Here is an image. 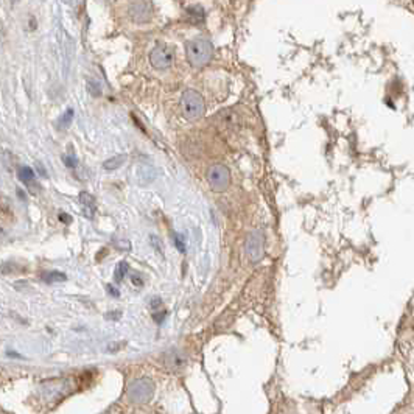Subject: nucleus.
Returning a JSON list of instances; mask_svg holds the SVG:
<instances>
[{"instance_id":"1","label":"nucleus","mask_w":414,"mask_h":414,"mask_svg":"<svg viewBox=\"0 0 414 414\" xmlns=\"http://www.w3.org/2000/svg\"><path fill=\"white\" fill-rule=\"evenodd\" d=\"M185 53H187L188 63L193 67L199 69L209 64L212 55H214V45L204 38H196L185 44Z\"/></svg>"},{"instance_id":"2","label":"nucleus","mask_w":414,"mask_h":414,"mask_svg":"<svg viewBox=\"0 0 414 414\" xmlns=\"http://www.w3.org/2000/svg\"><path fill=\"white\" fill-rule=\"evenodd\" d=\"M181 109L187 120H198L206 112V103L203 95L193 89H187L181 97Z\"/></svg>"},{"instance_id":"3","label":"nucleus","mask_w":414,"mask_h":414,"mask_svg":"<svg viewBox=\"0 0 414 414\" xmlns=\"http://www.w3.org/2000/svg\"><path fill=\"white\" fill-rule=\"evenodd\" d=\"M153 394H155V383L150 378H139L133 383H129L126 389L128 400L136 405H145L151 400Z\"/></svg>"},{"instance_id":"4","label":"nucleus","mask_w":414,"mask_h":414,"mask_svg":"<svg viewBox=\"0 0 414 414\" xmlns=\"http://www.w3.org/2000/svg\"><path fill=\"white\" fill-rule=\"evenodd\" d=\"M207 182L210 188L215 193H223L228 190V187L231 184V173L229 168L223 164H215L212 165L207 171Z\"/></svg>"},{"instance_id":"5","label":"nucleus","mask_w":414,"mask_h":414,"mask_svg":"<svg viewBox=\"0 0 414 414\" xmlns=\"http://www.w3.org/2000/svg\"><path fill=\"white\" fill-rule=\"evenodd\" d=\"M150 63L156 70H167L174 63V50L167 44H158L150 53Z\"/></svg>"},{"instance_id":"6","label":"nucleus","mask_w":414,"mask_h":414,"mask_svg":"<svg viewBox=\"0 0 414 414\" xmlns=\"http://www.w3.org/2000/svg\"><path fill=\"white\" fill-rule=\"evenodd\" d=\"M246 254L249 257V260L252 263H257L258 260H262L263 254H265V237L262 234V231H252L248 234L246 239Z\"/></svg>"},{"instance_id":"7","label":"nucleus","mask_w":414,"mask_h":414,"mask_svg":"<svg viewBox=\"0 0 414 414\" xmlns=\"http://www.w3.org/2000/svg\"><path fill=\"white\" fill-rule=\"evenodd\" d=\"M153 14V6L150 0H137L131 6H129V16L137 23H144L151 19Z\"/></svg>"},{"instance_id":"8","label":"nucleus","mask_w":414,"mask_h":414,"mask_svg":"<svg viewBox=\"0 0 414 414\" xmlns=\"http://www.w3.org/2000/svg\"><path fill=\"white\" fill-rule=\"evenodd\" d=\"M164 364L167 366V369L176 372V371H181L185 368L187 358H185L184 352L177 350V349H171L164 355Z\"/></svg>"},{"instance_id":"9","label":"nucleus","mask_w":414,"mask_h":414,"mask_svg":"<svg viewBox=\"0 0 414 414\" xmlns=\"http://www.w3.org/2000/svg\"><path fill=\"white\" fill-rule=\"evenodd\" d=\"M80 203L83 206V210H84V215L89 220H93L97 214V201L89 192H81L80 193Z\"/></svg>"},{"instance_id":"10","label":"nucleus","mask_w":414,"mask_h":414,"mask_svg":"<svg viewBox=\"0 0 414 414\" xmlns=\"http://www.w3.org/2000/svg\"><path fill=\"white\" fill-rule=\"evenodd\" d=\"M156 177V170L151 165H140L137 170V182L140 185H148L155 181Z\"/></svg>"},{"instance_id":"11","label":"nucleus","mask_w":414,"mask_h":414,"mask_svg":"<svg viewBox=\"0 0 414 414\" xmlns=\"http://www.w3.org/2000/svg\"><path fill=\"white\" fill-rule=\"evenodd\" d=\"M126 159H128L126 155H115V156H112L111 159H108V161L103 162V168L108 170V171H109V170H117L118 167H122Z\"/></svg>"},{"instance_id":"12","label":"nucleus","mask_w":414,"mask_h":414,"mask_svg":"<svg viewBox=\"0 0 414 414\" xmlns=\"http://www.w3.org/2000/svg\"><path fill=\"white\" fill-rule=\"evenodd\" d=\"M17 177H19V181H22L23 184H31L34 181V177H36V174H34L33 168L31 167H27V165H23V167L19 168L17 171Z\"/></svg>"},{"instance_id":"13","label":"nucleus","mask_w":414,"mask_h":414,"mask_svg":"<svg viewBox=\"0 0 414 414\" xmlns=\"http://www.w3.org/2000/svg\"><path fill=\"white\" fill-rule=\"evenodd\" d=\"M67 276L59 271H50V273H42V280L47 283H56V282H64Z\"/></svg>"},{"instance_id":"14","label":"nucleus","mask_w":414,"mask_h":414,"mask_svg":"<svg viewBox=\"0 0 414 414\" xmlns=\"http://www.w3.org/2000/svg\"><path fill=\"white\" fill-rule=\"evenodd\" d=\"M128 269H129L128 262H120V263L117 265L115 273H114V279H115L117 283H120V282L125 279V276H126V273H128Z\"/></svg>"},{"instance_id":"15","label":"nucleus","mask_w":414,"mask_h":414,"mask_svg":"<svg viewBox=\"0 0 414 414\" xmlns=\"http://www.w3.org/2000/svg\"><path fill=\"white\" fill-rule=\"evenodd\" d=\"M72 120H74V109H67L63 115H61V118H59V125H61L63 128H67L70 123H72Z\"/></svg>"},{"instance_id":"16","label":"nucleus","mask_w":414,"mask_h":414,"mask_svg":"<svg viewBox=\"0 0 414 414\" xmlns=\"http://www.w3.org/2000/svg\"><path fill=\"white\" fill-rule=\"evenodd\" d=\"M87 90L90 92V95L93 97H100L101 95V87L97 81L93 80H87Z\"/></svg>"},{"instance_id":"17","label":"nucleus","mask_w":414,"mask_h":414,"mask_svg":"<svg viewBox=\"0 0 414 414\" xmlns=\"http://www.w3.org/2000/svg\"><path fill=\"white\" fill-rule=\"evenodd\" d=\"M64 164L67 168H77L78 159L75 158V155H67V156H64Z\"/></svg>"},{"instance_id":"18","label":"nucleus","mask_w":414,"mask_h":414,"mask_svg":"<svg viewBox=\"0 0 414 414\" xmlns=\"http://www.w3.org/2000/svg\"><path fill=\"white\" fill-rule=\"evenodd\" d=\"M174 245L181 252H185V242H184V237L181 234H174Z\"/></svg>"},{"instance_id":"19","label":"nucleus","mask_w":414,"mask_h":414,"mask_svg":"<svg viewBox=\"0 0 414 414\" xmlns=\"http://www.w3.org/2000/svg\"><path fill=\"white\" fill-rule=\"evenodd\" d=\"M0 212H2L3 215H9V206H8V201L6 198L0 193Z\"/></svg>"},{"instance_id":"20","label":"nucleus","mask_w":414,"mask_h":414,"mask_svg":"<svg viewBox=\"0 0 414 414\" xmlns=\"http://www.w3.org/2000/svg\"><path fill=\"white\" fill-rule=\"evenodd\" d=\"M58 218H59V221H63L64 224H70V223H72V217H70L69 214H66V212H61V214L58 215Z\"/></svg>"},{"instance_id":"21","label":"nucleus","mask_w":414,"mask_h":414,"mask_svg":"<svg viewBox=\"0 0 414 414\" xmlns=\"http://www.w3.org/2000/svg\"><path fill=\"white\" fill-rule=\"evenodd\" d=\"M161 307H162V301H161L159 298H155V299L151 301V309H153V310L161 309Z\"/></svg>"},{"instance_id":"22","label":"nucleus","mask_w":414,"mask_h":414,"mask_svg":"<svg viewBox=\"0 0 414 414\" xmlns=\"http://www.w3.org/2000/svg\"><path fill=\"white\" fill-rule=\"evenodd\" d=\"M36 168H38V171H39V174H41V176H47V171H45V168L42 167V164H41V162H36Z\"/></svg>"},{"instance_id":"23","label":"nucleus","mask_w":414,"mask_h":414,"mask_svg":"<svg viewBox=\"0 0 414 414\" xmlns=\"http://www.w3.org/2000/svg\"><path fill=\"white\" fill-rule=\"evenodd\" d=\"M133 283H134V285H137V287H142V285H144V282L140 280V277H139V276H133Z\"/></svg>"},{"instance_id":"24","label":"nucleus","mask_w":414,"mask_h":414,"mask_svg":"<svg viewBox=\"0 0 414 414\" xmlns=\"http://www.w3.org/2000/svg\"><path fill=\"white\" fill-rule=\"evenodd\" d=\"M108 291H109V294H112V296H115V298H118V296H120V293H118L114 287H111V285H108Z\"/></svg>"},{"instance_id":"25","label":"nucleus","mask_w":414,"mask_h":414,"mask_svg":"<svg viewBox=\"0 0 414 414\" xmlns=\"http://www.w3.org/2000/svg\"><path fill=\"white\" fill-rule=\"evenodd\" d=\"M17 2H19V0H11V3H13V5H16Z\"/></svg>"},{"instance_id":"26","label":"nucleus","mask_w":414,"mask_h":414,"mask_svg":"<svg viewBox=\"0 0 414 414\" xmlns=\"http://www.w3.org/2000/svg\"><path fill=\"white\" fill-rule=\"evenodd\" d=\"M0 232H2V228H0Z\"/></svg>"}]
</instances>
